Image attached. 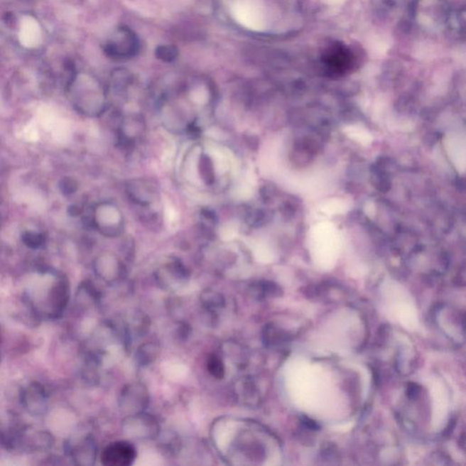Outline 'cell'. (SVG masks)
I'll use <instances>...</instances> for the list:
<instances>
[{
	"label": "cell",
	"instance_id": "16",
	"mask_svg": "<svg viewBox=\"0 0 466 466\" xmlns=\"http://www.w3.org/2000/svg\"><path fill=\"white\" fill-rule=\"evenodd\" d=\"M1 344H2V335H1V332H0V345Z\"/></svg>",
	"mask_w": 466,
	"mask_h": 466
},
{
	"label": "cell",
	"instance_id": "15",
	"mask_svg": "<svg viewBox=\"0 0 466 466\" xmlns=\"http://www.w3.org/2000/svg\"><path fill=\"white\" fill-rule=\"evenodd\" d=\"M178 54H179V51L174 46H161L156 50V57L165 63H170V61L176 60Z\"/></svg>",
	"mask_w": 466,
	"mask_h": 466
},
{
	"label": "cell",
	"instance_id": "3",
	"mask_svg": "<svg viewBox=\"0 0 466 466\" xmlns=\"http://www.w3.org/2000/svg\"><path fill=\"white\" fill-rule=\"evenodd\" d=\"M92 224L100 234L107 238H116L124 232V219L116 204L103 202L94 207Z\"/></svg>",
	"mask_w": 466,
	"mask_h": 466
},
{
	"label": "cell",
	"instance_id": "6",
	"mask_svg": "<svg viewBox=\"0 0 466 466\" xmlns=\"http://www.w3.org/2000/svg\"><path fill=\"white\" fill-rule=\"evenodd\" d=\"M323 63L329 72L335 75H342L354 69L356 56L345 45L335 44L323 55Z\"/></svg>",
	"mask_w": 466,
	"mask_h": 466
},
{
	"label": "cell",
	"instance_id": "10",
	"mask_svg": "<svg viewBox=\"0 0 466 466\" xmlns=\"http://www.w3.org/2000/svg\"><path fill=\"white\" fill-rule=\"evenodd\" d=\"M119 267V261L114 255L111 254H100L94 262L96 273L103 279H108L112 274H115Z\"/></svg>",
	"mask_w": 466,
	"mask_h": 466
},
{
	"label": "cell",
	"instance_id": "5",
	"mask_svg": "<svg viewBox=\"0 0 466 466\" xmlns=\"http://www.w3.org/2000/svg\"><path fill=\"white\" fill-rule=\"evenodd\" d=\"M19 396L22 407L31 416L41 417L47 413L48 394L43 384L32 381L21 390Z\"/></svg>",
	"mask_w": 466,
	"mask_h": 466
},
{
	"label": "cell",
	"instance_id": "7",
	"mask_svg": "<svg viewBox=\"0 0 466 466\" xmlns=\"http://www.w3.org/2000/svg\"><path fill=\"white\" fill-rule=\"evenodd\" d=\"M136 449L127 442H116L103 450L102 462L106 466H129L134 464Z\"/></svg>",
	"mask_w": 466,
	"mask_h": 466
},
{
	"label": "cell",
	"instance_id": "14",
	"mask_svg": "<svg viewBox=\"0 0 466 466\" xmlns=\"http://www.w3.org/2000/svg\"><path fill=\"white\" fill-rule=\"evenodd\" d=\"M79 189V183L71 177H65L58 183V190L64 196H71Z\"/></svg>",
	"mask_w": 466,
	"mask_h": 466
},
{
	"label": "cell",
	"instance_id": "4",
	"mask_svg": "<svg viewBox=\"0 0 466 466\" xmlns=\"http://www.w3.org/2000/svg\"><path fill=\"white\" fill-rule=\"evenodd\" d=\"M140 40L128 27L116 29L114 36L104 45V53L112 60H129L140 51Z\"/></svg>",
	"mask_w": 466,
	"mask_h": 466
},
{
	"label": "cell",
	"instance_id": "9",
	"mask_svg": "<svg viewBox=\"0 0 466 466\" xmlns=\"http://www.w3.org/2000/svg\"><path fill=\"white\" fill-rule=\"evenodd\" d=\"M129 198L138 205L147 207L154 202L156 190L151 183L145 180H131L126 185Z\"/></svg>",
	"mask_w": 466,
	"mask_h": 466
},
{
	"label": "cell",
	"instance_id": "13",
	"mask_svg": "<svg viewBox=\"0 0 466 466\" xmlns=\"http://www.w3.org/2000/svg\"><path fill=\"white\" fill-rule=\"evenodd\" d=\"M207 369L209 373L216 379H222L224 377L225 369L224 364L218 355L212 354L208 358L207 362Z\"/></svg>",
	"mask_w": 466,
	"mask_h": 466
},
{
	"label": "cell",
	"instance_id": "1",
	"mask_svg": "<svg viewBox=\"0 0 466 466\" xmlns=\"http://www.w3.org/2000/svg\"><path fill=\"white\" fill-rule=\"evenodd\" d=\"M67 97L71 105L80 115L95 118L107 109V93L96 77L76 72L67 80Z\"/></svg>",
	"mask_w": 466,
	"mask_h": 466
},
{
	"label": "cell",
	"instance_id": "12",
	"mask_svg": "<svg viewBox=\"0 0 466 466\" xmlns=\"http://www.w3.org/2000/svg\"><path fill=\"white\" fill-rule=\"evenodd\" d=\"M21 239L24 245L32 250H38L43 247L47 242L44 233L33 231L25 232L21 236Z\"/></svg>",
	"mask_w": 466,
	"mask_h": 466
},
{
	"label": "cell",
	"instance_id": "11",
	"mask_svg": "<svg viewBox=\"0 0 466 466\" xmlns=\"http://www.w3.org/2000/svg\"><path fill=\"white\" fill-rule=\"evenodd\" d=\"M199 173L206 185H213L215 183V168L212 158L207 154H202L199 160Z\"/></svg>",
	"mask_w": 466,
	"mask_h": 466
},
{
	"label": "cell",
	"instance_id": "8",
	"mask_svg": "<svg viewBox=\"0 0 466 466\" xmlns=\"http://www.w3.org/2000/svg\"><path fill=\"white\" fill-rule=\"evenodd\" d=\"M65 450L76 465H90L95 461L97 448L92 437L86 436L79 441L67 443Z\"/></svg>",
	"mask_w": 466,
	"mask_h": 466
},
{
	"label": "cell",
	"instance_id": "2",
	"mask_svg": "<svg viewBox=\"0 0 466 466\" xmlns=\"http://www.w3.org/2000/svg\"><path fill=\"white\" fill-rule=\"evenodd\" d=\"M70 284L64 276H55L53 283L37 296H28L36 315L50 320L60 319L70 300Z\"/></svg>",
	"mask_w": 466,
	"mask_h": 466
}]
</instances>
